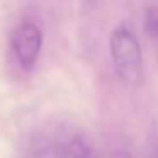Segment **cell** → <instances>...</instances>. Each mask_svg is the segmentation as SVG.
Listing matches in <instances>:
<instances>
[{"label":"cell","instance_id":"1","mask_svg":"<svg viewBox=\"0 0 158 158\" xmlns=\"http://www.w3.org/2000/svg\"><path fill=\"white\" fill-rule=\"evenodd\" d=\"M109 49L119 78L127 85H138L143 77V56L136 32L129 22H121L112 29Z\"/></svg>","mask_w":158,"mask_h":158},{"label":"cell","instance_id":"2","mask_svg":"<svg viewBox=\"0 0 158 158\" xmlns=\"http://www.w3.org/2000/svg\"><path fill=\"white\" fill-rule=\"evenodd\" d=\"M10 46L15 60L26 70L36 65L43 46V32L38 22L32 19H24L14 27L10 36Z\"/></svg>","mask_w":158,"mask_h":158},{"label":"cell","instance_id":"3","mask_svg":"<svg viewBox=\"0 0 158 158\" xmlns=\"http://www.w3.org/2000/svg\"><path fill=\"white\" fill-rule=\"evenodd\" d=\"M68 155L72 158H99L94 146L82 136H75L68 144Z\"/></svg>","mask_w":158,"mask_h":158},{"label":"cell","instance_id":"4","mask_svg":"<svg viewBox=\"0 0 158 158\" xmlns=\"http://www.w3.org/2000/svg\"><path fill=\"white\" fill-rule=\"evenodd\" d=\"M143 27L150 39L158 41V5H150L144 10Z\"/></svg>","mask_w":158,"mask_h":158},{"label":"cell","instance_id":"5","mask_svg":"<svg viewBox=\"0 0 158 158\" xmlns=\"http://www.w3.org/2000/svg\"><path fill=\"white\" fill-rule=\"evenodd\" d=\"M34 158H68L61 146L56 144H44L34 151Z\"/></svg>","mask_w":158,"mask_h":158},{"label":"cell","instance_id":"6","mask_svg":"<svg viewBox=\"0 0 158 158\" xmlns=\"http://www.w3.org/2000/svg\"><path fill=\"white\" fill-rule=\"evenodd\" d=\"M150 158H158V139H155L151 143V148H150Z\"/></svg>","mask_w":158,"mask_h":158},{"label":"cell","instance_id":"7","mask_svg":"<svg viewBox=\"0 0 158 158\" xmlns=\"http://www.w3.org/2000/svg\"><path fill=\"white\" fill-rule=\"evenodd\" d=\"M110 158H133V156L129 153H126V151H116Z\"/></svg>","mask_w":158,"mask_h":158}]
</instances>
